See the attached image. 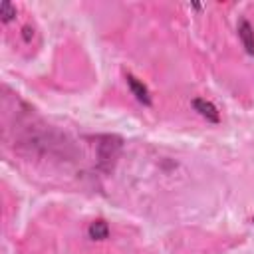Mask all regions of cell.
I'll return each instance as SVG.
<instances>
[{
  "mask_svg": "<svg viewBox=\"0 0 254 254\" xmlns=\"http://www.w3.org/2000/svg\"><path fill=\"white\" fill-rule=\"evenodd\" d=\"M125 81H127V87H129V91L135 95V99H137L139 103H143V105H147V107L153 103V99H151V93H149L147 85H145L141 79H137L133 73H125Z\"/></svg>",
  "mask_w": 254,
  "mask_h": 254,
  "instance_id": "2",
  "label": "cell"
},
{
  "mask_svg": "<svg viewBox=\"0 0 254 254\" xmlns=\"http://www.w3.org/2000/svg\"><path fill=\"white\" fill-rule=\"evenodd\" d=\"M95 159H97V169L103 173H109L123 149V141L117 135H97L95 137Z\"/></svg>",
  "mask_w": 254,
  "mask_h": 254,
  "instance_id": "1",
  "label": "cell"
},
{
  "mask_svg": "<svg viewBox=\"0 0 254 254\" xmlns=\"http://www.w3.org/2000/svg\"><path fill=\"white\" fill-rule=\"evenodd\" d=\"M30 32H32L30 28H24V30H22V36H24V40H26V42L30 40Z\"/></svg>",
  "mask_w": 254,
  "mask_h": 254,
  "instance_id": "7",
  "label": "cell"
},
{
  "mask_svg": "<svg viewBox=\"0 0 254 254\" xmlns=\"http://www.w3.org/2000/svg\"><path fill=\"white\" fill-rule=\"evenodd\" d=\"M0 16H2V22H4V24L12 22L14 16H16V6H12L10 2H2V4H0Z\"/></svg>",
  "mask_w": 254,
  "mask_h": 254,
  "instance_id": "6",
  "label": "cell"
},
{
  "mask_svg": "<svg viewBox=\"0 0 254 254\" xmlns=\"http://www.w3.org/2000/svg\"><path fill=\"white\" fill-rule=\"evenodd\" d=\"M190 105H192V109H194L200 117H204L206 121H210V123H218V121H220V115H218V109H216L214 103H210V101H206V99H202V97H194V99L190 101Z\"/></svg>",
  "mask_w": 254,
  "mask_h": 254,
  "instance_id": "3",
  "label": "cell"
},
{
  "mask_svg": "<svg viewBox=\"0 0 254 254\" xmlns=\"http://www.w3.org/2000/svg\"><path fill=\"white\" fill-rule=\"evenodd\" d=\"M238 38L244 46V52L248 56H254V28L246 18H240L238 22Z\"/></svg>",
  "mask_w": 254,
  "mask_h": 254,
  "instance_id": "4",
  "label": "cell"
},
{
  "mask_svg": "<svg viewBox=\"0 0 254 254\" xmlns=\"http://www.w3.org/2000/svg\"><path fill=\"white\" fill-rule=\"evenodd\" d=\"M252 222H254V218H252Z\"/></svg>",
  "mask_w": 254,
  "mask_h": 254,
  "instance_id": "8",
  "label": "cell"
},
{
  "mask_svg": "<svg viewBox=\"0 0 254 254\" xmlns=\"http://www.w3.org/2000/svg\"><path fill=\"white\" fill-rule=\"evenodd\" d=\"M87 236L91 240H105L109 236V224L105 220H93L87 226Z\"/></svg>",
  "mask_w": 254,
  "mask_h": 254,
  "instance_id": "5",
  "label": "cell"
}]
</instances>
